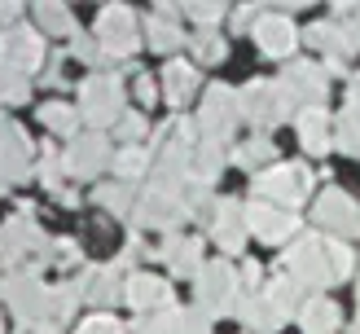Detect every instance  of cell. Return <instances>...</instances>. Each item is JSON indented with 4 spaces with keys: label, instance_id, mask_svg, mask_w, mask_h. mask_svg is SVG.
I'll return each instance as SVG.
<instances>
[{
    "label": "cell",
    "instance_id": "2",
    "mask_svg": "<svg viewBox=\"0 0 360 334\" xmlns=\"http://www.w3.org/2000/svg\"><path fill=\"white\" fill-rule=\"evenodd\" d=\"M285 277L299 281V286H326V281H334L326 246H321L316 238L295 242V246H290V255H285Z\"/></svg>",
    "mask_w": 360,
    "mask_h": 334
},
{
    "label": "cell",
    "instance_id": "16",
    "mask_svg": "<svg viewBox=\"0 0 360 334\" xmlns=\"http://www.w3.org/2000/svg\"><path fill=\"white\" fill-rule=\"evenodd\" d=\"M40 229L35 224H27V220H13L9 229H5V238H0V255H5V264H18V255L22 251H31V246H40Z\"/></svg>",
    "mask_w": 360,
    "mask_h": 334
},
{
    "label": "cell",
    "instance_id": "4",
    "mask_svg": "<svg viewBox=\"0 0 360 334\" xmlns=\"http://www.w3.org/2000/svg\"><path fill=\"white\" fill-rule=\"evenodd\" d=\"M308 185H312V176L303 167H295V163L268 167V172L255 176V193H268L273 203H285V207H295L303 193H308Z\"/></svg>",
    "mask_w": 360,
    "mask_h": 334
},
{
    "label": "cell",
    "instance_id": "14",
    "mask_svg": "<svg viewBox=\"0 0 360 334\" xmlns=\"http://www.w3.org/2000/svg\"><path fill=\"white\" fill-rule=\"evenodd\" d=\"M215 242L224 251H242V242H246V207H238L233 198L215 207Z\"/></svg>",
    "mask_w": 360,
    "mask_h": 334
},
{
    "label": "cell",
    "instance_id": "17",
    "mask_svg": "<svg viewBox=\"0 0 360 334\" xmlns=\"http://www.w3.org/2000/svg\"><path fill=\"white\" fill-rule=\"evenodd\" d=\"M128 299H132L136 308H163V312H167V304H172V290H167L158 277L136 273V277L128 281Z\"/></svg>",
    "mask_w": 360,
    "mask_h": 334
},
{
    "label": "cell",
    "instance_id": "22",
    "mask_svg": "<svg viewBox=\"0 0 360 334\" xmlns=\"http://www.w3.org/2000/svg\"><path fill=\"white\" fill-rule=\"evenodd\" d=\"M40 119H44V123H49V128L58 132V136H70V141H75L79 115L70 110V105H58V101H53V105H40Z\"/></svg>",
    "mask_w": 360,
    "mask_h": 334
},
{
    "label": "cell",
    "instance_id": "29",
    "mask_svg": "<svg viewBox=\"0 0 360 334\" xmlns=\"http://www.w3.org/2000/svg\"><path fill=\"white\" fill-rule=\"evenodd\" d=\"M0 101H27V79L13 70H0Z\"/></svg>",
    "mask_w": 360,
    "mask_h": 334
},
{
    "label": "cell",
    "instance_id": "9",
    "mask_svg": "<svg viewBox=\"0 0 360 334\" xmlns=\"http://www.w3.org/2000/svg\"><path fill=\"white\" fill-rule=\"evenodd\" d=\"M62 163H66L70 176H79V181L97 176V172L105 167V136H101V132H84V136H75Z\"/></svg>",
    "mask_w": 360,
    "mask_h": 334
},
{
    "label": "cell",
    "instance_id": "32",
    "mask_svg": "<svg viewBox=\"0 0 360 334\" xmlns=\"http://www.w3.org/2000/svg\"><path fill=\"white\" fill-rule=\"evenodd\" d=\"M119 132L128 136V141H136V136H146V119H141V115H123V123H119Z\"/></svg>",
    "mask_w": 360,
    "mask_h": 334
},
{
    "label": "cell",
    "instance_id": "7",
    "mask_svg": "<svg viewBox=\"0 0 360 334\" xmlns=\"http://www.w3.org/2000/svg\"><path fill=\"white\" fill-rule=\"evenodd\" d=\"M246 229H255V238H264V242H290L299 220L290 211H277L268 203H250L246 207Z\"/></svg>",
    "mask_w": 360,
    "mask_h": 334
},
{
    "label": "cell",
    "instance_id": "31",
    "mask_svg": "<svg viewBox=\"0 0 360 334\" xmlns=\"http://www.w3.org/2000/svg\"><path fill=\"white\" fill-rule=\"evenodd\" d=\"M97 203L110 207L115 216H123V211H128V189H123V185H101L97 189Z\"/></svg>",
    "mask_w": 360,
    "mask_h": 334
},
{
    "label": "cell",
    "instance_id": "12",
    "mask_svg": "<svg viewBox=\"0 0 360 334\" xmlns=\"http://www.w3.org/2000/svg\"><path fill=\"white\" fill-rule=\"evenodd\" d=\"M242 115L250 119V123H273V119H281V97H277V84H250V88H242Z\"/></svg>",
    "mask_w": 360,
    "mask_h": 334
},
{
    "label": "cell",
    "instance_id": "10",
    "mask_svg": "<svg viewBox=\"0 0 360 334\" xmlns=\"http://www.w3.org/2000/svg\"><path fill=\"white\" fill-rule=\"evenodd\" d=\"M238 273L229 269V264H211V269H202V277H198V299L202 304H211V316L224 312L233 304V295H238Z\"/></svg>",
    "mask_w": 360,
    "mask_h": 334
},
{
    "label": "cell",
    "instance_id": "11",
    "mask_svg": "<svg viewBox=\"0 0 360 334\" xmlns=\"http://www.w3.org/2000/svg\"><path fill=\"white\" fill-rule=\"evenodd\" d=\"M250 35L259 40V49L268 53V58H285V53L295 49V40H299V35H295V27L285 23L281 13H264L259 23L250 27Z\"/></svg>",
    "mask_w": 360,
    "mask_h": 334
},
{
    "label": "cell",
    "instance_id": "33",
    "mask_svg": "<svg viewBox=\"0 0 360 334\" xmlns=\"http://www.w3.org/2000/svg\"><path fill=\"white\" fill-rule=\"evenodd\" d=\"M185 13H189V18H198V23H215V18H220L224 9H220V5H189Z\"/></svg>",
    "mask_w": 360,
    "mask_h": 334
},
{
    "label": "cell",
    "instance_id": "13",
    "mask_svg": "<svg viewBox=\"0 0 360 334\" xmlns=\"http://www.w3.org/2000/svg\"><path fill=\"white\" fill-rule=\"evenodd\" d=\"M281 88H285L290 97H303V101L321 105V97H326V75H321L316 66H308V62H295V66H285Z\"/></svg>",
    "mask_w": 360,
    "mask_h": 334
},
{
    "label": "cell",
    "instance_id": "5",
    "mask_svg": "<svg viewBox=\"0 0 360 334\" xmlns=\"http://www.w3.org/2000/svg\"><path fill=\"white\" fill-rule=\"evenodd\" d=\"M316 224L330 229V233L343 242V238H352L356 229H360V211L352 207V198H347L343 189H326L316 198Z\"/></svg>",
    "mask_w": 360,
    "mask_h": 334
},
{
    "label": "cell",
    "instance_id": "30",
    "mask_svg": "<svg viewBox=\"0 0 360 334\" xmlns=\"http://www.w3.org/2000/svg\"><path fill=\"white\" fill-rule=\"evenodd\" d=\"M264 158H273V146H268L264 136H255V141H246V146L238 150V163H246V167H255V163H264Z\"/></svg>",
    "mask_w": 360,
    "mask_h": 334
},
{
    "label": "cell",
    "instance_id": "25",
    "mask_svg": "<svg viewBox=\"0 0 360 334\" xmlns=\"http://www.w3.org/2000/svg\"><path fill=\"white\" fill-rule=\"evenodd\" d=\"M326 255H330V273H334V281L352 277V251H347V242L330 238V242H326Z\"/></svg>",
    "mask_w": 360,
    "mask_h": 334
},
{
    "label": "cell",
    "instance_id": "8",
    "mask_svg": "<svg viewBox=\"0 0 360 334\" xmlns=\"http://www.w3.org/2000/svg\"><path fill=\"white\" fill-rule=\"evenodd\" d=\"M242 115V97H233L229 88H211V97L202 105V128H207V141H224L233 132V123Z\"/></svg>",
    "mask_w": 360,
    "mask_h": 334
},
{
    "label": "cell",
    "instance_id": "27",
    "mask_svg": "<svg viewBox=\"0 0 360 334\" xmlns=\"http://www.w3.org/2000/svg\"><path fill=\"white\" fill-rule=\"evenodd\" d=\"M35 18H40L53 35H66L70 27H75V23H70V9H62V5H40V9H35Z\"/></svg>",
    "mask_w": 360,
    "mask_h": 334
},
{
    "label": "cell",
    "instance_id": "19",
    "mask_svg": "<svg viewBox=\"0 0 360 334\" xmlns=\"http://www.w3.org/2000/svg\"><path fill=\"white\" fill-rule=\"evenodd\" d=\"M299 281H290V277H277V281H268V290H264V299L273 304V312H277V321L285 326L290 321V312H295V299H299Z\"/></svg>",
    "mask_w": 360,
    "mask_h": 334
},
{
    "label": "cell",
    "instance_id": "23",
    "mask_svg": "<svg viewBox=\"0 0 360 334\" xmlns=\"http://www.w3.org/2000/svg\"><path fill=\"white\" fill-rule=\"evenodd\" d=\"M146 35H150V44H154L158 53H172V49H180V40H185V35H180V27L167 23V18H150V23H146Z\"/></svg>",
    "mask_w": 360,
    "mask_h": 334
},
{
    "label": "cell",
    "instance_id": "3",
    "mask_svg": "<svg viewBox=\"0 0 360 334\" xmlns=\"http://www.w3.org/2000/svg\"><path fill=\"white\" fill-rule=\"evenodd\" d=\"M40 35L31 27H9L0 31V70H13V75H27V70L40 66Z\"/></svg>",
    "mask_w": 360,
    "mask_h": 334
},
{
    "label": "cell",
    "instance_id": "26",
    "mask_svg": "<svg viewBox=\"0 0 360 334\" xmlns=\"http://www.w3.org/2000/svg\"><path fill=\"white\" fill-rule=\"evenodd\" d=\"M115 167H119L123 181H136L141 172H150V154H146V150H123V154L115 158Z\"/></svg>",
    "mask_w": 360,
    "mask_h": 334
},
{
    "label": "cell",
    "instance_id": "1",
    "mask_svg": "<svg viewBox=\"0 0 360 334\" xmlns=\"http://www.w3.org/2000/svg\"><path fill=\"white\" fill-rule=\"evenodd\" d=\"M79 105H84V119L105 128V123H123V84L115 75H93L79 88Z\"/></svg>",
    "mask_w": 360,
    "mask_h": 334
},
{
    "label": "cell",
    "instance_id": "21",
    "mask_svg": "<svg viewBox=\"0 0 360 334\" xmlns=\"http://www.w3.org/2000/svg\"><path fill=\"white\" fill-rule=\"evenodd\" d=\"M163 255L172 259L176 277H185V273H193V269H198V255H202V246H198L193 238H172V242L163 246Z\"/></svg>",
    "mask_w": 360,
    "mask_h": 334
},
{
    "label": "cell",
    "instance_id": "34",
    "mask_svg": "<svg viewBox=\"0 0 360 334\" xmlns=\"http://www.w3.org/2000/svg\"><path fill=\"white\" fill-rule=\"evenodd\" d=\"M40 181L44 185H58V158H53V154L40 158Z\"/></svg>",
    "mask_w": 360,
    "mask_h": 334
},
{
    "label": "cell",
    "instance_id": "28",
    "mask_svg": "<svg viewBox=\"0 0 360 334\" xmlns=\"http://www.w3.org/2000/svg\"><path fill=\"white\" fill-rule=\"evenodd\" d=\"M193 53H198L202 62H224V40H220V35H211V31H202V35L193 40Z\"/></svg>",
    "mask_w": 360,
    "mask_h": 334
},
{
    "label": "cell",
    "instance_id": "20",
    "mask_svg": "<svg viewBox=\"0 0 360 334\" xmlns=\"http://www.w3.org/2000/svg\"><path fill=\"white\" fill-rule=\"evenodd\" d=\"M193 84H198V75H193L189 62H172V66L163 70V88H167V101H172V105L185 101V97L193 93Z\"/></svg>",
    "mask_w": 360,
    "mask_h": 334
},
{
    "label": "cell",
    "instance_id": "6",
    "mask_svg": "<svg viewBox=\"0 0 360 334\" xmlns=\"http://www.w3.org/2000/svg\"><path fill=\"white\" fill-rule=\"evenodd\" d=\"M97 31H101V49H105V53H115V58L132 53V49H136V40H141V35H136V23H132V9H123V5L101 9Z\"/></svg>",
    "mask_w": 360,
    "mask_h": 334
},
{
    "label": "cell",
    "instance_id": "18",
    "mask_svg": "<svg viewBox=\"0 0 360 334\" xmlns=\"http://www.w3.org/2000/svg\"><path fill=\"white\" fill-rule=\"evenodd\" d=\"M338 330V308L330 299H308L303 304V334H334Z\"/></svg>",
    "mask_w": 360,
    "mask_h": 334
},
{
    "label": "cell",
    "instance_id": "35",
    "mask_svg": "<svg viewBox=\"0 0 360 334\" xmlns=\"http://www.w3.org/2000/svg\"><path fill=\"white\" fill-rule=\"evenodd\" d=\"M136 97H141V105H154V101H158V97H154V84H150L146 75L136 79Z\"/></svg>",
    "mask_w": 360,
    "mask_h": 334
},
{
    "label": "cell",
    "instance_id": "24",
    "mask_svg": "<svg viewBox=\"0 0 360 334\" xmlns=\"http://www.w3.org/2000/svg\"><path fill=\"white\" fill-rule=\"evenodd\" d=\"M338 146L347 154H360V110H352V105H347V115L338 119Z\"/></svg>",
    "mask_w": 360,
    "mask_h": 334
},
{
    "label": "cell",
    "instance_id": "37",
    "mask_svg": "<svg viewBox=\"0 0 360 334\" xmlns=\"http://www.w3.org/2000/svg\"><path fill=\"white\" fill-rule=\"evenodd\" d=\"M9 18H18V5H0V23H9Z\"/></svg>",
    "mask_w": 360,
    "mask_h": 334
},
{
    "label": "cell",
    "instance_id": "36",
    "mask_svg": "<svg viewBox=\"0 0 360 334\" xmlns=\"http://www.w3.org/2000/svg\"><path fill=\"white\" fill-rule=\"evenodd\" d=\"M75 53H79L84 62H93V58H97V44H93V40H75Z\"/></svg>",
    "mask_w": 360,
    "mask_h": 334
},
{
    "label": "cell",
    "instance_id": "15",
    "mask_svg": "<svg viewBox=\"0 0 360 334\" xmlns=\"http://www.w3.org/2000/svg\"><path fill=\"white\" fill-rule=\"evenodd\" d=\"M299 141H303V150H312V154H326L330 150V115L321 110V105H308V110L299 115Z\"/></svg>",
    "mask_w": 360,
    "mask_h": 334
}]
</instances>
